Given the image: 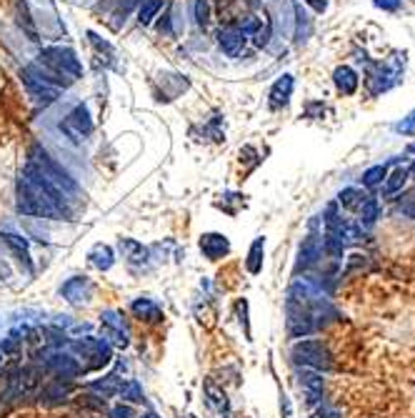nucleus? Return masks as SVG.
Masks as SVG:
<instances>
[{
  "instance_id": "nucleus-3",
  "label": "nucleus",
  "mask_w": 415,
  "mask_h": 418,
  "mask_svg": "<svg viewBox=\"0 0 415 418\" xmlns=\"http://www.w3.org/2000/svg\"><path fill=\"white\" fill-rule=\"evenodd\" d=\"M20 78H23L30 96H33L35 100H40V103H53V100L58 98V93H60V88L68 86V83L60 81L58 75H53L51 70H40L38 65H28V68H23Z\"/></svg>"
},
{
  "instance_id": "nucleus-35",
  "label": "nucleus",
  "mask_w": 415,
  "mask_h": 418,
  "mask_svg": "<svg viewBox=\"0 0 415 418\" xmlns=\"http://www.w3.org/2000/svg\"><path fill=\"white\" fill-rule=\"evenodd\" d=\"M400 0H376V6L383 8V11H393V8H398Z\"/></svg>"
},
{
  "instance_id": "nucleus-25",
  "label": "nucleus",
  "mask_w": 415,
  "mask_h": 418,
  "mask_svg": "<svg viewBox=\"0 0 415 418\" xmlns=\"http://www.w3.org/2000/svg\"><path fill=\"white\" fill-rule=\"evenodd\" d=\"M120 386H123V381H120L118 376H108V378H103V381H95L91 388L98 391L103 398H113V396L120 393Z\"/></svg>"
},
{
  "instance_id": "nucleus-11",
  "label": "nucleus",
  "mask_w": 415,
  "mask_h": 418,
  "mask_svg": "<svg viewBox=\"0 0 415 418\" xmlns=\"http://www.w3.org/2000/svg\"><path fill=\"white\" fill-rule=\"evenodd\" d=\"M60 293H63L73 306H80L93 296V283L88 281V278H70V281L60 288Z\"/></svg>"
},
{
  "instance_id": "nucleus-33",
  "label": "nucleus",
  "mask_w": 415,
  "mask_h": 418,
  "mask_svg": "<svg viewBox=\"0 0 415 418\" xmlns=\"http://www.w3.org/2000/svg\"><path fill=\"white\" fill-rule=\"evenodd\" d=\"M400 213H403V216H408V218H413V221H415V193L408 195L405 201H400Z\"/></svg>"
},
{
  "instance_id": "nucleus-19",
  "label": "nucleus",
  "mask_w": 415,
  "mask_h": 418,
  "mask_svg": "<svg viewBox=\"0 0 415 418\" xmlns=\"http://www.w3.org/2000/svg\"><path fill=\"white\" fill-rule=\"evenodd\" d=\"M301 386L305 388V393L310 396V401H318L320 396H323V376H318L315 371H303L301 373Z\"/></svg>"
},
{
  "instance_id": "nucleus-16",
  "label": "nucleus",
  "mask_w": 415,
  "mask_h": 418,
  "mask_svg": "<svg viewBox=\"0 0 415 418\" xmlns=\"http://www.w3.org/2000/svg\"><path fill=\"white\" fill-rule=\"evenodd\" d=\"M131 311L140 318V321H148V323H155L163 318L160 306L155 303V301H150V298H138V301H133Z\"/></svg>"
},
{
  "instance_id": "nucleus-37",
  "label": "nucleus",
  "mask_w": 415,
  "mask_h": 418,
  "mask_svg": "<svg viewBox=\"0 0 415 418\" xmlns=\"http://www.w3.org/2000/svg\"><path fill=\"white\" fill-rule=\"evenodd\" d=\"M143 418H158V416H155V413H145Z\"/></svg>"
},
{
  "instance_id": "nucleus-27",
  "label": "nucleus",
  "mask_w": 415,
  "mask_h": 418,
  "mask_svg": "<svg viewBox=\"0 0 415 418\" xmlns=\"http://www.w3.org/2000/svg\"><path fill=\"white\" fill-rule=\"evenodd\" d=\"M163 11V0H143L140 11H138V20L140 25H150L153 18H158V13Z\"/></svg>"
},
{
  "instance_id": "nucleus-17",
  "label": "nucleus",
  "mask_w": 415,
  "mask_h": 418,
  "mask_svg": "<svg viewBox=\"0 0 415 418\" xmlns=\"http://www.w3.org/2000/svg\"><path fill=\"white\" fill-rule=\"evenodd\" d=\"M405 181H408V168H395L386 176V183H383V198H393V195L403 193Z\"/></svg>"
},
{
  "instance_id": "nucleus-6",
  "label": "nucleus",
  "mask_w": 415,
  "mask_h": 418,
  "mask_svg": "<svg viewBox=\"0 0 415 418\" xmlns=\"http://www.w3.org/2000/svg\"><path fill=\"white\" fill-rule=\"evenodd\" d=\"M60 131H63L65 138H70L73 143H83V141H88L93 133V118H91V113H88L86 105H75V108L63 118Z\"/></svg>"
},
{
  "instance_id": "nucleus-30",
  "label": "nucleus",
  "mask_w": 415,
  "mask_h": 418,
  "mask_svg": "<svg viewBox=\"0 0 415 418\" xmlns=\"http://www.w3.org/2000/svg\"><path fill=\"white\" fill-rule=\"evenodd\" d=\"M363 268H368V256H360V253H353V256H348L345 275L355 273V270H363Z\"/></svg>"
},
{
  "instance_id": "nucleus-21",
  "label": "nucleus",
  "mask_w": 415,
  "mask_h": 418,
  "mask_svg": "<svg viewBox=\"0 0 415 418\" xmlns=\"http://www.w3.org/2000/svg\"><path fill=\"white\" fill-rule=\"evenodd\" d=\"M88 258H91V263L95 266V268H100V270H108L110 266H113V261H115L113 248H110V246H103V243L93 246L91 253H88Z\"/></svg>"
},
{
  "instance_id": "nucleus-32",
  "label": "nucleus",
  "mask_w": 415,
  "mask_h": 418,
  "mask_svg": "<svg viewBox=\"0 0 415 418\" xmlns=\"http://www.w3.org/2000/svg\"><path fill=\"white\" fill-rule=\"evenodd\" d=\"M395 131H398V133H413V136H415V110L408 115V118H403V121L395 126Z\"/></svg>"
},
{
  "instance_id": "nucleus-10",
  "label": "nucleus",
  "mask_w": 415,
  "mask_h": 418,
  "mask_svg": "<svg viewBox=\"0 0 415 418\" xmlns=\"http://www.w3.org/2000/svg\"><path fill=\"white\" fill-rule=\"evenodd\" d=\"M200 251H203L205 258L218 261V258L228 256L230 243H228V238L220 233H205V235H200Z\"/></svg>"
},
{
  "instance_id": "nucleus-5",
  "label": "nucleus",
  "mask_w": 415,
  "mask_h": 418,
  "mask_svg": "<svg viewBox=\"0 0 415 418\" xmlns=\"http://www.w3.org/2000/svg\"><path fill=\"white\" fill-rule=\"evenodd\" d=\"M293 361L298 366H305L310 371H330L333 368V353L328 351V346L323 341H315V338H303L293 346Z\"/></svg>"
},
{
  "instance_id": "nucleus-23",
  "label": "nucleus",
  "mask_w": 415,
  "mask_h": 418,
  "mask_svg": "<svg viewBox=\"0 0 415 418\" xmlns=\"http://www.w3.org/2000/svg\"><path fill=\"white\" fill-rule=\"evenodd\" d=\"M263 253H265V241H263V238H256V241H253V246H251V251H248V261H245V268H248V273H261Z\"/></svg>"
},
{
  "instance_id": "nucleus-34",
  "label": "nucleus",
  "mask_w": 415,
  "mask_h": 418,
  "mask_svg": "<svg viewBox=\"0 0 415 418\" xmlns=\"http://www.w3.org/2000/svg\"><path fill=\"white\" fill-rule=\"evenodd\" d=\"M113 418H133V411L128 406H115L113 408Z\"/></svg>"
},
{
  "instance_id": "nucleus-22",
  "label": "nucleus",
  "mask_w": 415,
  "mask_h": 418,
  "mask_svg": "<svg viewBox=\"0 0 415 418\" xmlns=\"http://www.w3.org/2000/svg\"><path fill=\"white\" fill-rule=\"evenodd\" d=\"M365 198H368V195L360 188H343L341 193H338V203H341L343 208H348V211H360Z\"/></svg>"
},
{
  "instance_id": "nucleus-18",
  "label": "nucleus",
  "mask_w": 415,
  "mask_h": 418,
  "mask_svg": "<svg viewBox=\"0 0 415 418\" xmlns=\"http://www.w3.org/2000/svg\"><path fill=\"white\" fill-rule=\"evenodd\" d=\"M333 81H336L338 91L345 93V96H350V93L358 91V73L353 68H348V65H341V68H336V73H333Z\"/></svg>"
},
{
  "instance_id": "nucleus-29",
  "label": "nucleus",
  "mask_w": 415,
  "mask_h": 418,
  "mask_svg": "<svg viewBox=\"0 0 415 418\" xmlns=\"http://www.w3.org/2000/svg\"><path fill=\"white\" fill-rule=\"evenodd\" d=\"M388 176V166H373L368 168V171L363 173V185H368V188H373V185L383 183Z\"/></svg>"
},
{
  "instance_id": "nucleus-2",
  "label": "nucleus",
  "mask_w": 415,
  "mask_h": 418,
  "mask_svg": "<svg viewBox=\"0 0 415 418\" xmlns=\"http://www.w3.org/2000/svg\"><path fill=\"white\" fill-rule=\"evenodd\" d=\"M28 168H33V171L38 173V176L43 178L48 185H53L55 190H60V193H63L68 201H75V198L80 195L78 183H75L73 178H70V173L65 171V168L60 166L58 161H53L51 155L40 148V145H33V148H30Z\"/></svg>"
},
{
  "instance_id": "nucleus-8",
  "label": "nucleus",
  "mask_w": 415,
  "mask_h": 418,
  "mask_svg": "<svg viewBox=\"0 0 415 418\" xmlns=\"http://www.w3.org/2000/svg\"><path fill=\"white\" fill-rule=\"evenodd\" d=\"M100 328H103V336L108 338L113 346H118V348H126L128 346V328H126V323H123V318H120L115 311L103 313Z\"/></svg>"
},
{
  "instance_id": "nucleus-12",
  "label": "nucleus",
  "mask_w": 415,
  "mask_h": 418,
  "mask_svg": "<svg viewBox=\"0 0 415 418\" xmlns=\"http://www.w3.org/2000/svg\"><path fill=\"white\" fill-rule=\"evenodd\" d=\"M218 43H220V51L225 53V55L235 58V55H240V51H243V46H245V33L240 28L223 30V33L218 35Z\"/></svg>"
},
{
  "instance_id": "nucleus-1",
  "label": "nucleus",
  "mask_w": 415,
  "mask_h": 418,
  "mask_svg": "<svg viewBox=\"0 0 415 418\" xmlns=\"http://www.w3.org/2000/svg\"><path fill=\"white\" fill-rule=\"evenodd\" d=\"M18 211L23 216L48 218V221H58V218L73 221L68 198L48 185L33 168H25L23 176L18 178Z\"/></svg>"
},
{
  "instance_id": "nucleus-38",
  "label": "nucleus",
  "mask_w": 415,
  "mask_h": 418,
  "mask_svg": "<svg viewBox=\"0 0 415 418\" xmlns=\"http://www.w3.org/2000/svg\"><path fill=\"white\" fill-rule=\"evenodd\" d=\"M410 153H415V143H413V145H410Z\"/></svg>"
},
{
  "instance_id": "nucleus-26",
  "label": "nucleus",
  "mask_w": 415,
  "mask_h": 418,
  "mask_svg": "<svg viewBox=\"0 0 415 418\" xmlns=\"http://www.w3.org/2000/svg\"><path fill=\"white\" fill-rule=\"evenodd\" d=\"M51 366H53V371H55L58 376H63V378H75L80 373L78 361H75V358H65V355H58Z\"/></svg>"
},
{
  "instance_id": "nucleus-24",
  "label": "nucleus",
  "mask_w": 415,
  "mask_h": 418,
  "mask_svg": "<svg viewBox=\"0 0 415 418\" xmlns=\"http://www.w3.org/2000/svg\"><path fill=\"white\" fill-rule=\"evenodd\" d=\"M360 226L363 228H373L378 221V216H381V203L376 201V198H365V203L360 206Z\"/></svg>"
},
{
  "instance_id": "nucleus-39",
  "label": "nucleus",
  "mask_w": 415,
  "mask_h": 418,
  "mask_svg": "<svg viewBox=\"0 0 415 418\" xmlns=\"http://www.w3.org/2000/svg\"><path fill=\"white\" fill-rule=\"evenodd\" d=\"M0 361H3V353H0Z\"/></svg>"
},
{
  "instance_id": "nucleus-9",
  "label": "nucleus",
  "mask_w": 415,
  "mask_h": 418,
  "mask_svg": "<svg viewBox=\"0 0 415 418\" xmlns=\"http://www.w3.org/2000/svg\"><path fill=\"white\" fill-rule=\"evenodd\" d=\"M320 256H323V241H320L318 235H308V238H303L301 243V251H298V263L296 268L298 270H305L310 268V266H315L320 261Z\"/></svg>"
},
{
  "instance_id": "nucleus-20",
  "label": "nucleus",
  "mask_w": 415,
  "mask_h": 418,
  "mask_svg": "<svg viewBox=\"0 0 415 418\" xmlns=\"http://www.w3.org/2000/svg\"><path fill=\"white\" fill-rule=\"evenodd\" d=\"M120 251L131 263H145L148 261V248H143V243L133 241V238H120Z\"/></svg>"
},
{
  "instance_id": "nucleus-4",
  "label": "nucleus",
  "mask_w": 415,
  "mask_h": 418,
  "mask_svg": "<svg viewBox=\"0 0 415 418\" xmlns=\"http://www.w3.org/2000/svg\"><path fill=\"white\" fill-rule=\"evenodd\" d=\"M40 63H43L46 70H51L53 75H58L60 81L65 78V83L78 81L80 75H83V65L75 58V53L68 51V48H46V51L40 53Z\"/></svg>"
},
{
  "instance_id": "nucleus-7",
  "label": "nucleus",
  "mask_w": 415,
  "mask_h": 418,
  "mask_svg": "<svg viewBox=\"0 0 415 418\" xmlns=\"http://www.w3.org/2000/svg\"><path fill=\"white\" fill-rule=\"evenodd\" d=\"M73 351L80 355V358H86L88 361V371H95V368H103L110 363V346L100 338H86V341H78L73 344Z\"/></svg>"
},
{
  "instance_id": "nucleus-36",
  "label": "nucleus",
  "mask_w": 415,
  "mask_h": 418,
  "mask_svg": "<svg viewBox=\"0 0 415 418\" xmlns=\"http://www.w3.org/2000/svg\"><path fill=\"white\" fill-rule=\"evenodd\" d=\"M408 178H415V163H413V166L408 168Z\"/></svg>"
},
{
  "instance_id": "nucleus-31",
  "label": "nucleus",
  "mask_w": 415,
  "mask_h": 418,
  "mask_svg": "<svg viewBox=\"0 0 415 418\" xmlns=\"http://www.w3.org/2000/svg\"><path fill=\"white\" fill-rule=\"evenodd\" d=\"M208 18H211V3H208V0H195V20H198L200 25H205Z\"/></svg>"
},
{
  "instance_id": "nucleus-14",
  "label": "nucleus",
  "mask_w": 415,
  "mask_h": 418,
  "mask_svg": "<svg viewBox=\"0 0 415 418\" xmlns=\"http://www.w3.org/2000/svg\"><path fill=\"white\" fill-rule=\"evenodd\" d=\"M3 241H6V246L13 251V256L20 261V263L25 266V270H33V263H30V251H28V241L25 238H20V235L15 233H3Z\"/></svg>"
},
{
  "instance_id": "nucleus-13",
  "label": "nucleus",
  "mask_w": 415,
  "mask_h": 418,
  "mask_svg": "<svg viewBox=\"0 0 415 418\" xmlns=\"http://www.w3.org/2000/svg\"><path fill=\"white\" fill-rule=\"evenodd\" d=\"M203 388H205V396H208V406L220 413V416H228V413H230V401H228L225 391H223L216 381H211V378L205 381Z\"/></svg>"
},
{
  "instance_id": "nucleus-15",
  "label": "nucleus",
  "mask_w": 415,
  "mask_h": 418,
  "mask_svg": "<svg viewBox=\"0 0 415 418\" xmlns=\"http://www.w3.org/2000/svg\"><path fill=\"white\" fill-rule=\"evenodd\" d=\"M293 86H296L293 75H283L280 81H275L273 91H270V108H283V105H288Z\"/></svg>"
},
{
  "instance_id": "nucleus-28",
  "label": "nucleus",
  "mask_w": 415,
  "mask_h": 418,
  "mask_svg": "<svg viewBox=\"0 0 415 418\" xmlns=\"http://www.w3.org/2000/svg\"><path fill=\"white\" fill-rule=\"evenodd\" d=\"M118 396H123V398H126V401H131V403H143V401H145V396H143L140 386H138L136 381H123Z\"/></svg>"
}]
</instances>
